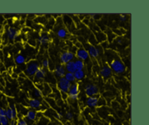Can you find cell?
<instances>
[{
  "instance_id": "obj_1",
  "label": "cell",
  "mask_w": 149,
  "mask_h": 125,
  "mask_svg": "<svg viewBox=\"0 0 149 125\" xmlns=\"http://www.w3.org/2000/svg\"><path fill=\"white\" fill-rule=\"evenodd\" d=\"M40 65L36 60H30L29 63H27L26 65V69H25V74L26 76L29 78H33V76L36 73V71L40 68Z\"/></svg>"
},
{
  "instance_id": "obj_2",
  "label": "cell",
  "mask_w": 149,
  "mask_h": 125,
  "mask_svg": "<svg viewBox=\"0 0 149 125\" xmlns=\"http://www.w3.org/2000/svg\"><path fill=\"white\" fill-rule=\"evenodd\" d=\"M109 66H110L112 72H114L116 74H122L126 71V66L120 59L113 60Z\"/></svg>"
},
{
  "instance_id": "obj_3",
  "label": "cell",
  "mask_w": 149,
  "mask_h": 125,
  "mask_svg": "<svg viewBox=\"0 0 149 125\" xmlns=\"http://www.w3.org/2000/svg\"><path fill=\"white\" fill-rule=\"evenodd\" d=\"M79 85L77 82L72 83L67 93L68 97L72 100H77L79 98Z\"/></svg>"
},
{
  "instance_id": "obj_4",
  "label": "cell",
  "mask_w": 149,
  "mask_h": 125,
  "mask_svg": "<svg viewBox=\"0 0 149 125\" xmlns=\"http://www.w3.org/2000/svg\"><path fill=\"white\" fill-rule=\"evenodd\" d=\"M71 83L67 81L64 77H61L58 79L57 87H58V89L61 91V93L67 94L68 90H69L70 87H71Z\"/></svg>"
},
{
  "instance_id": "obj_5",
  "label": "cell",
  "mask_w": 149,
  "mask_h": 125,
  "mask_svg": "<svg viewBox=\"0 0 149 125\" xmlns=\"http://www.w3.org/2000/svg\"><path fill=\"white\" fill-rule=\"evenodd\" d=\"M84 92L87 97L97 96L99 94V87L95 84H87L84 87Z\"/></svg>"
},
{
  "instance_id": "obj_6",
  "label": "cell",
  "mask_w": 149,
  "mask_h": 125,
  "mask_svg": "<svg viewBox=\"0 0 149 125\" xmlns=\"http://www.w3.org/2000/svg\"><path fill=\"white\" fill-rule=\"evenodd\" d=\"M75 55L71 51H64L60 55V61L62 65H65L67 63L74 60Z\"/></svg>"
},
{
  "instance_id": "obj_7",
  "label": "cell",
  "mask_w": 149,
  "mask_h": 125,
  "mask_svg": "<svg viewBox=\"0 0 149 125\" xmlns=\"http://www.w3.org/2000/svg\"><path fill=\"white\" fill-rule=\"evenodd\" d=\"M47 72V70L46 68L40 67L33 77L34 82L36 83L42 82V81L45 79V76H46Z\"/></svg>"
},
{
  "instance_id": "obj_8",
  "label": "cell",
  "mask_w": 149,
  "mask_h": 125,
  "mask_svg": "<svg viewBox=\"0 0 149 125\" xmlns=\"http://www.w3.org/2000/svg\"><path fill=\"white\" fill-rule=\"evenodd\" d=\"M19 32L15 28L9 27L6 30V37L10 41H15L18 38Z\"/></svg>"
},
{
  "instance_id": "obj_9",
  "label": "cell",
  "mask_w": 149,
  "mask_h": 125,
  "mask_svg": "<svg viewBox=\"0 0 149 125\" xmlns=\"http://www.w3.org/2000/svg\"><path fill=\"white\" fill-rule=\"evenodd\" d=\"M100 74L103 78H105V79H109V78H111L112 76L113 72H112L110 66L109 65H107V64H105L102 67L101 70L100 71Z\"/></svg>"
},
{
  "instance_id": "obj_10",
  "label": "cell",
  "mask_w": 149,
  "mask_h": 125,
  "mask_svg": "<svg viewBox=\"0 0 149 125\" xmlns=\"http://www.w3.org/2000/svg\"><path fill=\"white\" fill-rule=\"evenodd\" d=\"M76 56L80 60H82L83 62L87 61L90 58L89 54L87 51L84 48H79L76 52Z\"/></svg>"
},
{
  "instance_id": "obj_11",
  "label": "cell",
  "mask_w": 149,
  "mask_h": 125,
  "mask_svg": "<svg viewBox=\"0 0 149 125\" xmlns=\"http://www.w3.org/2000/svg\"><path fill=\"white\" fill-rule=\"evenodd\" d=\"M89 54V56L93 58H96L100 55V49L94 45H89L87 49H86Z\"/></svg>"
},
{
  "instance_id": "obj_12",
  "label": "cell",
  "mask_w": 149,
  "mask_h": 125,
  "mask_svg": "<svg viewBox=\"0 0 149 125\" xmlns=\"http://www.w3.org/2000/svg\"><path fill=\"white\" fill-rule=\"evenodd\" d=\"M37 41L40 45H42V46H46L50 42V38H49V34L47 33H46V32H42L39 35V37H38Z\"/></svg>"
},
{
  "instance_id": "obj_13",
  "label": "cell",
  "mask_w": 149,
  "mask_h": 125,
  "mask_svg": "<svg viewBox=\"0 0 149 125\" xmlns=\"http://www.w3.org/2000/svg\"><path fill=\"white\" fill-rule=\"evenodd\" d=\"M29 106L32 110H40L42 107V103L40 100L37 98H31L29 101Z\"/></svg>"
},
{
  "instance_id": "obj_14",
  "label": "cell",
  "mask_w": 149,
  "mask_h": 125,
  "mask_svg": "<svg viewBox=\"0 0 149 125\" xmlns=\"http://www.w3.org/2000/svg\"><path fill=\"white\" fill-rule=\"evenodd\" d=\"M99 95L97 96H92V97H88L87 99V106L90 108H95L97 106L99 100Z\"/></svg>"
},
{
  "instance_id": "obj_15",
  "label": "cell",
  "mask_w": 149,
  "mask_h": 125,
  "mask_svg": "<svg viewBox=\"0 0 149 125\" xmlns=\"http://www.w3.org/2000/svg\"><path fill=\"white\" fill-rule=\"evenodd\" d=\"M66 73V71L65 69V66L64 65H58V66H56L55 69L54 70V74H55V76L58 77V78H61V77H63L64 75Z\"/></svg>"
},
{
  "instance_id": "obj_16",
  "label": "cell",
  "mask_w": 149,
  "mask_h": 125,
  "mask_svg": "<svg viewBox=\"0 0 149 125\" xmlns=\"http://www.w3.org/2000/svg\"><path fill=\"white\" fill-rule=\"evenodd\" d=\"M24 119L27 123L29 122H33L36 119V111L34 110H29L26 111Z\"/></svg>"
},
{
  "instance_id": "obj_17",
  "label": "cell",
  "mask_w": 149,
  "mask_h": 125,
  "mask_svg": "<svg viewBox=\"0 0 149 125\" xmlns=\"http://www.w3.org/2000/svg\"><path fill=\"white\" fill-rule=\"evenodd\" d=\"M65 66V69L66 71V72H69V73H73L74 74L77 70H76L75 68V65H74V60L70 61V62L67 63L65 65H64Z\"/></svg>"
},
{
  "instance_id": "obj_18",
  "label": "cell",
  "mask_w": 149,
  "mask_h": 125,
  "mask_svg": "<svg viewBox=\"0 0 149 125\" xmlns=\"http://www.w3.org/2000/svg\"><path fill=\"white\" fill-rule=\"evenodd\" d=\"M74 77H75V79L77 81H81L82 79H84V77H85V72H84V70H81V71H76L74 73Z\"/></svg>"
},
{
  "instance_id": "obj_19",
  "label": "cell",
  "mask_w": 149,
  "mask_h": 125,
  "mask_svg": "<svg viewBox=\"0 0 149 125\" xmlns=\"http://www.w3.org/2000/svg\"><path fill=\"white\" fill-rule=\"evenodd\" d=\"M15 62L17 65H23L26 63V58L22 54H18L15 58Z\"/></svg>"
},
{
  "instance_id": "obj_20",
  "label": "cell",
  "mask_w": 149,
  "mask_h": 125,
  "mask_svg": "<svg viewBox=\"0 0 149 125\" xmlns=\"http://www.w3.org/2000/svg\"><path fill=\"white\" fill-rule=\"evenodd\" d=\"M74 65H75V68L77 71H81V70H83L84 68V67H85L84 62H83L82 60H80L79 59L74 60Z\"/></svg>"
},
{
  "instance_id": "obj_21",
  "label": "cell",
  "mask_w": 149,
  "mask_h": 125,
  "mask_svg": "<svg viewBox=\"0 0 149 125\" xmlns=\"http://www.w3.org/2000/svg\"><path fill=\"white\" fill-rule=\"evenodd\" d=\"M67 34H68V32H67L66 29L63 28H61L57 31V36L59 38H61V39H65V38H66Z\"/></svg>"
},
{
  "instance_id": "obj_22",
  "label": "cell",
  "mask_w": 149,
  "mask_h": 125,
  "mask_svg": "<svg viewBox=\"0 0 149 125\" xmlns=\"http://www.w3.org/2000/svg\"><path fill=\"white\" fill-rule=\"evenodd\" d=\"M64 78L67 80L68 81H69L71 84L72 83H74L76 81L75 77H74V75L73 73H69V72H66L65 74L64 75Z\"/></svg>"
},
{
  "instance_id": "obj_23",
  "label": "cell",
  "mask_w": 149,
  "mask_h": 125,
  "mask_svg": "<svg viewBox=\"0 0 149 125\" xmlns=\"http://www.w3.org/2000/svg\"><path fill=\"white\" fill-rule=\"evenodd\" d=\"M33 94L36 97L39 98V97H42L43 96V92H42V90L39 89V87H35L34 90H33Z\"/></svg>"
},
{
  "instance_id": "obj_24",
  "label": "cell",
  "mask_w": 149,
  "mask_h": 125,
  "mask_svg": "<svg viewBox=\"0 0 149 125\" xmlns=\"http://www.w3.org/2000/svg\"><path fill=\"white\" fill-rule=\"evenodd\" d=\"M17 125H29L24 118H17Z\"/></svg>"
},
{
  "instance_id": "obj_25",
  "label": "cell",
  "mask_w": 149,
  "mask_h": 125,
  "mask_svg": "<svg viewBox=\"0 0 149 125\" xmlns=\"http://www.w3.org/2000/svg\"><path fill=\"white\" fill-rule=\"evenodd\" d=\"M10 120L6 116H1V125H9Z\"/></svg>"
},
{
  "instance_id": "obj_26",
  "label": "cell",
  "mask_w": 149,
  "mask_h": 125,
  "mask_svg": "<svg viewBox=\"0 0 149 125\" xmlns=\"http://www.w3.org/2000/svg\"><path fill=\"white\" fill-rule=\"evenodd\" d=\"M49 62L47 59H44L42 61V68H47L49 67Z\"/></svg>"
},
{
  "instance_id": "obj_27",
  "label": "cell",
  "mask_w": 149,
  "mask_h": 125,
  "mask_svg": "<svg viewBox=\"0 0 149 125\" xmlns=\"http://www.w3.org/2000/svg\"><path fill=\"white\" fill-rule=\"evenodd\" d=\"M73 117H74V114L71 112H67L65 113V118H66L67 120H71Z\"/></svg>"
},
{
  "instance_id": "obj_28",
  "label": "cell",
  "mask_w": 149,
  "mask_h": 125,
  "mask_svg": "<svg viewBox=\"0 0 149 125\" xmlns=\"http://www.w3.org/2000/svg\"><path fill=\"white\" fill-rule=\"evenodd\" d=\"M6 71V68L5 65H4L2 62H0V74H2V73L5 72Z\"/></svg>"
},
{
  "instance_id": "obj_29",
  "label": "cell",
  "mask_w": 149,
  "mask_h": 125,
  "mask_svg": "<svg viewBox=\"0 0 149 125\" xmlns=\"http://www.w3.org/2000/svg\"><path fill=\"white\" fill-rule=\"evenodd\" d=\"M119 20H120L121 22H125L127 20V15H119Z\"/></svg>"
},
{
  "instance_id": "obj_30",
  "label": "cell",
  "mask_w": 149,
  "mask_h": 125,
  "mask_svg": "<svg viewBox=\"0 0 149 125\" xmlns=\"http://www.w3.org/2000/svg\"><path fill=\"white\" fill-rule=\"evenodd\" d=\"M55 117L57 119H59L60 120V119H61L63 118V114L61 113V112H58V113H55Z\"/></svg>"
},
{
  "instance_id": "obj_31",
  "label": "cell",
  "mask_w": 149,
  "mask_h": 125,
  "mask_svg": "<svg viewBox=\"0 0 149 125\" xmlns=\"http://www.w3.org/2000/svg\"><path fill=\"white\" fill-rule=\"evenodd\" d=\"M9 125H17V119H12V120H10Z\"/></svg>"
},
{
  "instance_id": "obj_32",
  "label": "cell",
  "mask_w": 149,
  "mask_h": 125,
  "mask_svg": "<svg viewBox=\"0 0 149 125\" xmlns=\"http://www.w3.org/2000/svg\"><path fill=\"white\" fill-rule=\"evenodd\" d=\"M19 76L20 77H23V78H26V74H25V73L24 72H22V73H20V74H19Z\"/></svg>"
},
{
  "instance_id": "obj_33",
  "label": "cell",
  "mask_w": 149,
  "mask_h": 125,
  "mask_svg": "<svg viewBox=\"0 0 149 125\" xmlns=\"http://www.w3.org/2000/svg\"><path fill=\"white\" fill-rule=\"evenodd\" d=\"M117 43L118 44H122V39H117Z\"/></svg>"
},
{
  "instance_id": "obj_34",
  "label": "cell",
  "mask_w": 149,
  "mask_h": 125,
  "mask_svg": "<svg viewBox=\"0 0 149 125\" xmlns=\"http://www.w3.org/2000/svg\"><path fill=\"white\" fill-rule=\"evenodd\" d=\"M1 20H2V17H1V16L0 15V23H1Z\"/></svg>"
}]
</instances>
